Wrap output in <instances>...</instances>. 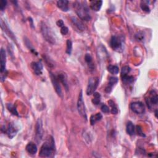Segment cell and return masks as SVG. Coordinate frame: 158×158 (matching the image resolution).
Instances as JSON below:
<instances>
[{
	"instance_id": "5",
	"label": "cell",
	"mask_w": 158,
	"mask_h": 158,
	"mask_svg": "<svg viewBox=\"0 0 158 158\" xmlns=\"http://www.w3.org/2000/svg\"><path fill=\"white\" fill-rule=\"evenodd\" d=\"M99 85V78L98 77H92L88 80V83L86 88V95H91L93 94L96 90Z\"/></svg>"
},
{
	"instance_id": "34",
	"label": "cell",
	"mask_w": 158,
	"mask_h": 158,
	"mask_svg": "<svg viewBox=\"0 0 158 158\" xmlns=\"http://www.w3.org/2000/svg\"><path fill=\"white\" fill-rule=\"evenodd\" d=\"M136 130H137V133L138 134V135H140L141 136H145V135L144 134L143 130H142V128L140 126V125H137L136 126Z\"/></svg>"
},
{
	"instance_id": "35",
	"label": "cell",
	"mask_w": 158,
	"mask_h": 158,
	"mask_svg": "<svg viewBox=\"0 0 158 158\" xmlns=\"http://www.w3.org/2000/svg\"><path fill=\"white\" fill-rule=\"evenodd\" d=\"M6 4H7V1L6 0H1V1H0V9H1L2 11H3L4 9L6 8Z\"/></svg>"
},
{
	"instance_id": "9",
	"label": "cell",
	"mask_w": 158,
	"mask_h": 158,
	"mask_svg": "<svg viewBox=\"0 0 158 158\" xmlns=\"http://www.w3.org/2000/svg\"><path fill=\"white\" fill-rule=\"evenodd\" d=\"M50 78L51 80V82L53 83V85L55 89V91L57 93V94L61 97H63V93H62V90L61 87L59 83V81L58 80V78L56 75L50 72Z\"/></svg>"
},
{
	"instance_id": "14",
	"label": "cell",
	"mask_w": 158,
	"mask_h": 158,
	"mask_svg": "<svg viewBox=\"0 0 158 158\" xmlns=\"http://www.w3.org/2000/svg\"><path fill=\"white\" fill-rule=\"evenodd\" d=\"M59 81H60L61 83L64 86L66 90H68V83H67V77L66 73L63 72H59L56 75Z\"/></svg>"
},
{
	"instance_id": "21",
	"label": "cell",
	"mask_w": 158,
	"mask_h": 158,
	"mask_svg": "<svg viewBox=\"0 0 158 158\" xmlns=\"http://www.w3.org/2000/svg\"><path fill=\"white\" fill-rule=\"evenodd\" d=\"M102 118H103V116L101 113H96L95 115H92L90 117V119L91 125H94L96 122L101 121Z\"/></svg>"
},
{
	"instance_id": "37",
	"label": "cell",
	"mask_w": 158,
	"mask_h": 158,
	"mask_svg": "<svg viewBox=\"0 0 158 158\" xmlns=\"http://www.w3.org/2000/svg\"><path fill=\"white\" fill-rule=\"evenodd\" d=\"M69 32V29L66 26H63V27H61V33L62 34V35H65L66 34H67Z\"/></svg>"
},
{
	"instance_id": "11",
	"label": "cell",
	"mask_w": 158,
	"mask_h": 158,
	"mask_svg": "<svg viewBox=\"0 0 158 158\" xmlns=\"http://www.w3.org/2000/svg\"><path fill=\"white\" fill-rule=\"evenodd\" d=\"M0 64H1V73L6 72V51L3 48L1 49L0 51Z\"/></svg>"
},
{
	"instance_id": "30",
	"label": "cell",
	"mask_w": 158,
	"mask_h": 158,
	"mask_svg": "<svg viewBox=\"0 0 158 158\" xmlns=\"http://www.w3.org/2000/svg\"><path fill=\"white\" fill-rule=\"evenodd\" d=\"M122 80L125 83H131L134 81V77L133 76L127 75L122 78Z\"/></svg>"
},
{
	"instance_id": "31",
	"label": "cell",
	"mask_w": 158,
	"mask_h": 158,
	"mask_svg": "<svg viewBox=\"0 0 158 158\" xmlns=\"http://www.w3.org/2000/svg\"><path fill=\"white\" fill-rule=\"evenodd\" d=\"M108 103L110 104V105L111 106L112 109H111V113L113 114H117L118 113V110L115 104V103L112 101V100H110L108 101Z\"/></svg>"
},
{
	"instance_id": "3",
	"label": "cell",
	"mask_w": 158,
	"mask_h": 158,
	"mask_svg": "<svg viewBox=\"0 0 158 158\" xmlns=\"http://www.w3.org/2000/svg\"><path fill=\"white\" fill-rule=\"evenodd\" d=\"M40 28L41 32L45 40L49 43L54 45L56 42V38L55 34L51 31V28H49L44 22H42Z\"/></svg>"
},
{
	"instance_id": "24",
	"label": "cell",
	"mask_w": 158,
	"mask_h": 158,
	"mask_svg": "<svg viewBox=\"0 0 158 158\" xmlns=\"http://www.w3.org/2000/svg\"><path fill=\"white\" fill-rule=\"evenodd\" d=\"M93 96L94 98L92 100V103L95 104V105H98L100 103L101 101V95L100 94L98 93V92H95L93 93Z\"/></svg>"
},
{
	"instance_id": "25",
	"label": "cell",
	"mask_w": 158,
	"mask_h": 158,
	"mask_svg": "<svg viewBox=\"0 0 158 158\" xmlns=\"http://www.w3.org/2000/svg\"><path fill=\"white\" fill-rule=\"evenodd\" d=\"M107 71L112 74H117L119 72V69L117 66L110 65L107 67Z\"/></svg>"
},
{
	"instance_id": "6",
	"label": "cell",
	"mask_w": 158,
	"mask_h": 158,
	"mask_svg": "<svg viewBox=\"0 0 158 158\" xmlns=\"http://www.w3.org/2000/svg\"><path fill=\"white\" fill-rule=\"evenodd\" d=\"M43 122L41 118H38L35 125V138L38 143L40 142L43 136Z\"/></svg>"
},
{
	"instance_id": "36",
	"label": "cell",
	"mask_w": 158,
	"mask_h": 158,
	"mask_svg": "<svg viewBox=\"0 0 158 158\" xmlns=\"http://www.w3.org/2000/svg\"><path fill=\"white\" fill-rule=\"evenodd\" d=\"M101 111L104 113H109L110 112V108H109V107L107 106H106V104H103L101 107Z\"/></svg>"
},
{
	"instance_id": "2",
	"label": "cell",
	"mask_w": 158,
	"mask_h": 158,
	"mask_svg": "<svg viewBox=\"0 0 158 158\" xmlns=\"http://www.w3.org/2000/svg\"><path fill=\"white\" fill-rule=\"evenodd\" d=\"M74 7L77 16L80 19L85 21L91 20V16L89 13V9L85 1H75L74 3Z\"/></svg>"
},
{
	"instance_id": "33",
	"label": "cell",
	"mask_w": 158,
	"mask_h": 158,
	"mask_svg": "<svg viewBox=\"0 0 158 158\" xmlns=\"http://www.w3.org/2000/svg\"><path fill=\"white\" fill-rule=\"evenodd\" d=\"M135 38L138 41H142L144 39V35L142 32H139L135 35Z\"/></svg>"
},
{
	"instance_id": "16",
	"label": "cell",
	"mask_w": 158,
	"mask_h": 158,
	"mask_svg": "<svg viewBox=\"0 0 158 158\" xmlns=\"http://www.w3.org/2000/svg\"><path fill=\"white\" fill-rule=\"evenodd\" d=\"M118 82V78L117 77H111L109 79V83L108 86L106 88L105 91L107 93H110L112 90L113 87Z\"/></svg>"
},
{
	"instance_id": "10",
	"label": "cell",
	"mask_w": 158,
	"mask_h": 158,
	"mask_svg": "<svg viewBox=\"0 0 158 158\" xmlns=\"http://www.w3.org/2000/svg\"><path fill=\"white\" fill-rule=\"evenodd\" d=\"M146 102L147 103L148 107L151 109V107L154 105H156L158 102V96L156 92L154 90L151 91L150 94V97L146 99Z\"/></svg>"
},
{
	"instance_id": "32",
	"label": "cell",
	"mask_w": 158,
	"mask_h": 158,
	"mask_svg": "<svg viewBox=\"0 0 158 158\" xmlns=\"http://www.w3.org/2000/svg\"><path fill=\"white\" fill-rule=\"evenodd\" d=\"M25 44H26V46L28 47V48L30 49V50H31L32 52H33L34 53H37L35 49L34 48L33 46L31 45V42H30V41L28 39L25 40Z\"/></svg>"
},
{
	"instance_id": "7",
	"label": "cell",
	"mask_w": 158,
	"mask_h": 158,
	"mask_svg": "<svg viewBox=\"0 0 158 158\" xmlns=\"http://www.w3.org/2000/svg\"><path fill=\"white\" fill-rule=\"evenodd\" d=\"M110 45L114 50L116 51H121L122 49V43L119 37L113 36L110 40Z\"/></svg>"
},
{
	"instance_id": "4",
	"label": "cell",
	"mask_w": 158,
	"mask_h": 158,
	"mask_svg": "<svg viewBox=\"0 0 158 158\" xmlns=\"http://www.w3.org/2000/svg\"><path fill=\"white\" fill-rule=\"evenodd\" d=\"M77 110H78L79 114H80L83 118H85V119L86 121L87 116H86V107H85V103L83 101L82 91H81L80 94H79L77 104Z\"/></svg>"
},
{
	"instance_id": "20",
	"label": "cell",
	"mask_w": 158,
	"mask_h": 158,
	"mask_svg": "<svg viewBox=\"0 0 158 158\" xmlns=\"http://www.w3.org/2000/svg\"><path fill=\"white\" fill-rule=\"evenodd\" d=\"M57 6L64 12H67L69 10V1L66 0H60L57 2Z\"/></svg>"
},
{
	"instance_id": "12",
	"label": "cell",
	"mask_w": 158,
	"mask_h": 158,
	"mask_svg": "<svg viewBox=\"0 0 158 158\" xmlns=\"http://www.w3.org/2000/svg\"><path fill=\"white\" fill-rule=\"evenodd\" d=\"M31 67L37 75H40L42 74L43 67L41 62H34L32 63Z\"/></svg>"
},
{
	"instance_id": "28",
	"label": "cell",
	"mask_w": 158,
	"mask_h": 158,
	"mask_svg": "<svg viewBox=\"0 0 158 158\" xmlns=\"http://www.w3.org/2000/svg\"><path fill=\"white\" fill-rule=\"evenodd\" d=\"M130 72V68L126 66L122 67V71H121V77L123 78L127 75H128V73Z\"/></svg>"
},
{
	"instance_id": "8",
	"label": "cell",
	"mask_w": 158,
	"mask_h": 158,
	"mask_svg": "<svg viewBox=\"0 0 158 158\" xmlns=\"http://www.w3.org/2000/svg\"><path fill=\"white\" fill-rule=\"evenodd\" d=\"M132 111L136 114H142L145 111V105L140 101L132 103L130 104Z\"/></svg>"
},
{
	"instance_id": "23",
	"label": "cell",
	"mask_w": 158,
	"mask_h": 158,
	"mask_svg": "<svg viewBox=\"0 0 158 158\" xmlns=\"http://www.w3.org/2000/svg\"><path fill=\"white\" fill-rule=\"evenodd\" d=\"M135 128L133 123L132 122H128L126 126L127 133L129 135H133L135 134Z\"/></svg>"
},
{
	"instance_id": "18",
	"label": "cell",
	"mask_w": 158,
	"mask_h": 158,
	"mask_svg": "<svg viewBox=\"0 0 158 158\" xmlns=\"http://www.w3.org/2000/svg\"><path fill=\"white\" fill-rule=\"evenodd\" d=\"M103 4V1H92L90 3V7L94 11H99L100 10Z\"/></svg>"
},
{
	"instance_id": "39",
	"label": "cell",
	"mask_w": 158,
	"mask_h": 158,
	"mask_svg": "<svg viewBox=\"0 0 158 158\" xmlns=\"http://www.w3.org/2000/svg\"><path fill=\"white\" fill-rule=\"evenodd\" d=\"M157 110H156V111H155V116H156V117H157Z\"/></svg>"
},
{
	"instance_id": "15",
	"label": "cell",
	"mask_w": 158,
	"mask_h": 158,
	"mask_svg": "<svg viewBox=\"0 0 158 158\" xmlns=\"http://www.w3.org/2000/svg\"><path fill=\"white\" fill-rule=\"evenodd\" d=\"M71 21L72 22V24L78 29L80 30L81 31H85V27L83 24V23L80 21V19H78V18L75 17H71Z\"/></svg>"
},
{
	"instance_id": "22",
	"label": "cell",
	"mask_w": 158,
	"mask_h": 158,
	"mask_svg": "<svg viewBox=\"0 0 158 158\" xmlns=\"http://www.w3.org/2000/svg\"><path fill=\"white\" fill-rule=\"evenodd\" d=\"M85 60L86 63L88 64L89 68L90 69V70H93L95 68V65L93 62V59L90 54H86L85 56Z\"/></svg>"
},
{
	"instance_id": "38",
	"label": "cell",
	"mask_w": 158,
	"mask_h": 158,
	"mask_svg": "<svg viewBox=\"0 0 158 158\" xmlns=\"http://www.w3.org/2000/svg\"><path fill=\"white\" fill-rule=\"evenodd\" d=\"M56 24H57V25L58 27H63V26H64V22H63V20H61V19L59 20L58 21H57Z\"/></svg>"
},
{
	"instance_id": "1",
	"label": "cell",
	"mask_w": 158,
	"mask_h": 158,
	"mask_svg": "<svg viewBox=\"0 0 158 158\" xmlns=\"http://www.w3.org/2000/svg\"><path fill=\"white\" fill-rule=\"evenodd\" d=\"M56 152L55 143L53 138L49 136V138L42 146L39 153V156L42 157H51L54 156Z\"/></svg>"
},
{
	"instance_id": "13",
	"label": "cell",
	"mask_w": 158,
	"mask_h": 158,
	"mask_svg": "<svg viewBox=\"0 0 158 158\" xmlns=\"http://www.w3.org/2000/svg\"><path fill=\"white\" fill-rule=\"evenodd\" d=\"M17 131L18 130L15 128L14 125L13 124H9L6 129H4V133L6 132L9 138H11V139H12L13 138L16 136Z\"/></svg>"
},
{
	"instance_id": "27",
	"label": "cell",
	"mask_w": 158,
	"mask_h": 158,
	"mask_svg": "<svg viewBox=\"0 0 158 158\" xmlns=\"http://www.w3.org/2000/svg\"><path fill=\"white\" fill-rule=\"evenodd\" d=\"M149 2H148V1H142L141 3V5H140L142 9L143 10V11H145L146 13H150V9L147 4Z\"/></svg>"
},
{
	"instance_id": "19",
	"label": "cell",
	"mask_w": 158,
	"mask_h": 158,
	"mask_svg": "<svg viewBox=\"0 0 158 158\" xmlns=\"http://www.w3.org/2000/svg\"><path fill=\"white\" fill-rule=\"evenodd\" d=\"M1 28H3V31L4 32H6V34L11 38V39H13V40H14V42L16 41V38H14V35L13 34V33L10 31L9 27L7 26V25L5 24V22H4L3 21V20H1Z\"/></svg>"
},
{
	"instance_id": "26",
	"label": "cell",
	"mask_w": 158,
	"mask_h": 158,
	"mask_svg": "<svg viewBox=\"0 0 158 158\" xmlns=\"http://www.w3.org/2000/svg\"><path fill=\"white\" fill-rule=\"evenodd\" d=\"M6 106H7V109L8 110V111L9 112H11L12 114H13L14 116H19L16 108L14 105H13L11 104H7Z\"/></svg>"
},
{
	"instance_id": "17",
	"label": "cell",
	"mask_w": 158,
	"mask_h": 158,
	"mask_svg": "<svg viewBox=\"0 0 158 158\" xmlns=\"http://www.w3.org/2000/svg\"><path fill=\"white\" fill-rule=\"evenodd\" d=\"M26 150L30 154L34 155L37 152V146L35 143L30 142L26 146Z\"/></svg>"
},
{
	"instance_id": "29",
	"label": "cell",
	"mask_w": 158,
	"mask_h": 158,
	"mask_svg": "<svg viewBox=\"0 0 158 158\" xmlns=\"http://www.w3.org/2000/svg\"><path fill=\"white\" fill-rule=\"evenodd\" d=\"M66 45H67L66 53L69 55H70L72 53V43L71 40H67Z\"/></svg>"
}]
</instances>
